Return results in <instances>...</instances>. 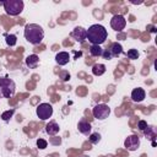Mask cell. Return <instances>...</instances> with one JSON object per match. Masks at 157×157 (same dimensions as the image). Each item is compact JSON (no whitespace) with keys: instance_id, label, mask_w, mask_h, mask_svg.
I'll use <instances>...</instances> for the list:
<instances>
[{"instance_id":"cell-19","label":"cell","mask_w":157,"mask_h":157,"mask_svg":"<svg viewBox=\"0 0 157 157\" xmlns=\"http://www.w3.org/2000/svg\"><path fill=\"white\" fill-rule=\"evenodd\" d=\"M5 42H6L7 45L13 47V45L16 44V42H17V38H16L15 34H6V36H5Z\"/></svg>"},{"instance_id":"cell-3","label":"cell","mask_w":157,"mask_h":157,"mask_svg":"<svg viewBox=\"0 0 157 157\" xmlns=\"http://www.w3.org/2000/svg\"><path fill=\"white\" fill-rule=\"evenodd\" d=\"M16 85L15 82L9 77H0V97L10 98L15 94Z\"/></svg>"},{"instance_id":"cell-4","label":"cell","mask_w":157,"mask_h":157,"mask_svg":"<svg viewBox=\"0 0 157 157\" xmlns=\"http://www.w3.org/2000/svg\"><path fill=\"white\" fill-rule=\"evenodd\" d=\"M4 10L7 15L10 16H17L23 11V1L22 0H5L4 4Z\"/></svg>"},{"instance_id":"cell-10","label":"cell","mask_w":157,"mask_h":157,"mask_svg":"<svg viewBox=\"0 0 157 157\" xmlns=\"http://www.w3.org/2000/svg\"><path fill=\"white\" fill-rule=\"evenodd\" d=\"M107 50L109 52V54H110V56H112V59H113V58L119 56V55L123 53V47H121L120 43L114 42V43H112V44L109 45V48H107Z\"/></svg>"},{"instance_id":"cell-17","label":"cell","mask_w":157,"mask_h":157,"mask_svg":"<svg viewBox=\"0 0 157 157\" xmlns=\"http://www.w3.org/2000/svg\"><path fill=\"white\" fill-rule=\"evenodd\" d=\"M102 53H103V49L101 48V45H94L92 44L90 47V54L92 56H102Z\"/></svg>"},{"instance_id":"cell-14","label":"cell","mask_w":157,"mask_h":157,"mask_svg":"<svg viewBox=\"0 0 157 157\" xmlns=\"http://www.w3.org/2000/svg\"><path fill=\"white\" fill-rule=\"evenodd\" d=\"M77 129H78V131H80L81 134H83V135H90L92 126H91V124H90L88 121H86V120H80L78 124H77Z\"/></svg>"},{"instance_id":"cell-13","label":"cell","mask_w":157,"mask_h":157,"mask_svg":"<svg viewBox=\"0 0 157 157\" xmlns=\"http://www.w3.org/2000/svg\"><path fill=\"white\" fill-rule=\"evenodd\" d=\"M59 130H60V128H59L58 123L54 121V120H50V121L45 125V132H47L48 135L54 136V135H56V134L59 132Z\"/></svg>"},{"instance_id":"cell-9","label":"cell","mask_w":157,"mask_h":157,"mask_svg":"<svg viewBox=\"0 0 157 157\" xmlns=\"http://www.w3.org/2000/svg\"><path fill=\"white\" fill-rule=\"evenodd\" d=\"M71 37L78 42V43H83L86 40V29L81 26H77L74 28V31L71 32Z\"/></svg>"},{"instance_id":"cell-20","label":"cell","mask_w":157,"mask_h":157,"mask_svg":"<svg viewBox=\"0 0 157 157\" xmlns=\"http://www.w3.org/2000/svg\"><path fill=\"white\" fill-rule=\"evenodd\" d=\"M139 55H140V53H139V50H137V49H129V50H128V53H126V56H128L129 59H131V60L137 59V58H139Z\"/></svg>"},{"instance_id":"cell-23","label":"cell","mask_w":157,"mask_h":157,"mask_svg":"<svg viewBox=\"0 0 157 157\" xmlns=\"http://www.w3.org/2000/svg\"><path fill=\"white\" fill-rule=\"evenodd\" d=\"M37 146H38V148L44 150V148L48 146V142H47L44 139H38V140H37Z\"/></svg>"},{"instance_id":"cell-8","label":"cell","mask_w":157,"mask_h":157,"mask_svg":"<svg viewBox=\"0 0 157 157\" xmlns=\"http://www.w3.org/2000/svg\"><path fill=\"white\" fill-rule=\"evenodd\" d=\"M140 146V137L137 135H130L124 141V147L129 151H136Z\"/></svg>"},{"instance_id":"cell-2","label":"cell","mask_w":157,"mask_h":157,"mask_svg":"<svg viewBox=\"0 0 157 157\" xmlns=\"http://www.w3.org/2000/svg\"><path fill=\"white\" fill-rule=\"evenodd\" d=\"M23 36H25V38H26V40L28 43L36 45V44L42 43V40L44 38V31L37 23H28L25 27Z\"/></svg>"},{"instance_id":"cell-16","label":"cell","mask_w":157,"mask_h":157,"mask_svg":"<svg viewBox=\"0 0 157 157\" xmlns=\"http://www.w3.org/2000/svg\"><path fill=\"white\" fill-rule=\"evenodd\" d=\"M105 72V65L103 64H94L92 67V74L94 76H101Z\"/></svg>"},{"instance_id":"cell-24","label":"cell","mask_w":157,"mask_h":157,"mask_svg":"<svg viewBox=\"0 0 157 157\" xmlns=\"http://www.w3.org/2000/svg\"><path fill=\"white\" fill-rule=\"evenodd\" d=\"M137 128H139L141 131H144V130L147 128V121H145V120H139V123H137Z\"/></svg>"},{"instance_id":"cell-12","label":"cell","mask_w":157,"mask_h":157,"mask_svg":"<svg viewBox=\"0 0 157 157\" xmlns=\"http://www.w3.org/2000/svg\"><path fill=\"white\" fill-rule=\"evenodd\" d=\"M70 54L67 52H59L56 55H55V63L60 66L63 65H66L69 61H70Z\"/></svg>"},{"instance_id":"cell-7","label":"cell","mask_w":157,"mask_h":157,"mask_svg":"<svg viewBox=\"0 0 157 157\" xmlns=\"http://www.w3.org/2000/svg\"><path fill=\"white\" fill-rule=\"evenodd\" d=\"M110 26H112V28L114 29V31H117V32H120V31H123L124 28H125V26H126V20H125V17L123 16V15H114L113 17H112V20H110Z\"/></svg>"},{"instance_id":"cell-1","label":"cell","mask_w":157,"mask_h":157,"mask_svg":"<svg viewBox=\"0 0 157 157\" xmlns=\"http://www.w3.org/2000/svg\"><path fill=\"white\" fill-rule=\"evenodd\" d=\"M108 37V32L104 28V26L102 25H92L91 27H88V29H86V39L94 45H101L105 42Z\"/></svg>"},{"instance_id":"cell-11","label":"cell","mask_w":157,"mask_h":157,"mask_svg":"<svg viewBox=\"0 0 157 157\" xmlns=\"http://www.w3.org/2000/svg\"><path fill=\"white\" fill-rule=\"evenodd\" d=\"M145 97H146V92L144 91V88L137 87V88L132 90V92H131V99H132V102H135V103L142 102V101L145 99Z\"/></svg>"},{"instance_id":"cell-5","label":"cell","mask_w":157,"mask_h":157,"mask_svg":"<svg viewBox=\"0 0 157 157\" xmlns=\"http://www.w3.org/2000/svg\"><path fill=\"white\" fill-rule=\"evenodd\" d=\"M36 114L40 120H47L53 115V107L49 103H40L36 108Z\"/></svg>"},{"instance_id":"cell-18","label":"cell","mask_w":157,"mask_h":157,"mask_svg":"<svg viewBox=\"0 0 157 157\" xmlns=\"http://www.w3.org/2000/svg\"><path fill=\"white\" fill-rule=\"evenodd\" d=\"M144 134H145V136H146L147 139H153V137L156 136V130H155L153 126H148V125H147V128L144 130Z\"/></svg>"},{"instance_id":"cell-21","label":"cell","mask_w":157,"mask_h":157,"mask_svg":"<svg viewBox=\"0 0 157 157\" xmlns=\"http://www.w3.org/2000/svg\"><path fill=\"white\" fill-rule=\"evenodd\" d=\"M13 113H15V109H13V108H11V109H9V110H5V112L1 114V119H2L4 121H7V120H10V118L13 115Z\"/></svg>"},{"instance_id":"cell-22","label":"cell","mask_w":157,"mask_h":157,"mask_svg":"<svg viewBox=\"0 0 157 157\" xmlns=\"http://www.w3.org/2000/svg\"><path fill=\"white\" fill-rule=\"evenodd\" d=\"M90 141H91L92 144H98V142L101 141V135H99L98 132H92V134H90Z\"/></svg>"},{"instance_id":"cell-6","label":"cell","mask_w":157,"mask_h":157,"mask_svg":"<svg viewBox=\"0 0 157 157\" xmlns=\"http://www.w3.org/2000/svg\"><path fill=\"white\" fill-rule=\"evenodd\" d=\"M92 114H93V117H94L96 119H98V120H104V119H107V118L109 117V114H110V108H109L107 104L101 103V104L94 105V108L92 109Z\"/></svg>"},{"instance_id":"cell-15","label":"cell","mask_w":157,"mask_h":157,"mask_svg":"<svg viewBox=\"0 0 157 157\" xmlns=\"http://www.w3.org/2000/svg\"><path fill=\"white\" fill-rule=\"evenodd\" d=\"M38 64H39V58H38V55L31 54V55H28V56L26 58V65H27L29 69H36V67L38 66Z\"/></svg>"}]
</instances>
